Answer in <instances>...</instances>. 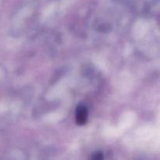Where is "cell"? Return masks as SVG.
<instances>
[{
    "label": "cell",
    "instance_id": "7a4b0ae2",
    "mask_svg": "<svg viewBox=\"0 0 160 160\" xmlns=\"http://www.w3.org/2000/svg\"><path fill=\"white\" fill-rule=\"evenodd\" d=\"M104 157H103L102 153L101 152H96L95 154L93 155L92 156V160H103Z\"/></svg>",
    "mask_w": 160,
    "mask_h": 160
},
{
    "label": "cell",
    "instance_id": "6da1fadb",
    "mask_svg": "<svg viewBox=\"0 0 160 160\" xmlns=\"http://www.w3.org/2000/svg\"><path fill=\"white\" fill-rule=\"evenodd\" d=\"M88 109L84 105H78L76 109V121L78 125H84L87 122Z\"/></svg>",
    "mask_w": 160,
    "mask_h": 160
}]
</instances>
